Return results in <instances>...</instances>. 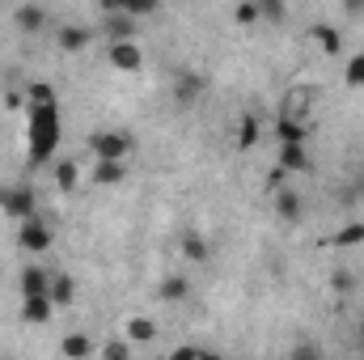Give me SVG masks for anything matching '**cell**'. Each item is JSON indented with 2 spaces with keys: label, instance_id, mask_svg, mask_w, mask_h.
Here are the masks:
<instances>
[{
  "label": "cell",
  "instance_id": "cell-32",
  "mask_svg": "<svg viewBox=\"0 0 364 360\" xmlns=\"http://www.w3.org/2000/svg\"><path fill=\"white\" fill-rule=\"evenodd\" d=\"M331 284H335V292H352V288H356V275H352L348 268H339V271H335V280H331Z\"/></svg>",
  "mask_w": 364,
  "mask_h": 360
},
{
  "label": "cell",
  "instance_id": "cell-5",
  "mask_svg": "<svg viewBox=\"0 0 364 360\" xmlns=\"http://www.w3.org/2000/svg\"><path fill=\"white\" fill-rule=\"evenodd\" d=\"M203 90H208V81H203L199 73H178V77H174V102H178V106L199 102V97H203Z\"/></svg>",
  "mask_w": 364,
  "mask_h": 360
},
{
  "label": "cell",
  "instance_id": "cell-13",
  "mask_svg": "<svg viewBox=\"0 0 364 360\" xmlns=\"http://www.w3.org/2000/svg\"><path fill=\"white\" fill-rule=\"evenodd\" d=\"M275 136H279V144H288V140H305V136H309V123H305V119H292V115H279Z\"/></svg>",
  "mask_w": 364,
  "mask_h": 360
},
{
  "label": "cell",
  "instance_id": "cell-28",
  "mask_svg": "<svg viewBox=\"0 0 364 360\" xmlns=\"http://www.w3.org/2000/svg\"><path fill=\"white\" fill-rule=\"evenodd\" d=\"M157 4H161V0H127V4H123V13H132V17H153V13H157Z\"/></svg>",
  "mask_w": 364,
  "mask_h": 360
},
{
  "label": "cell",
  "instance_id": "cell-34",
  "mask_svg": "<svg viewBox=\"0 0 364 360\" xmlns=\"http://www.w3.org/2000/svg\"><path fill=\"white\" fill-rule=\"evenodd\" d=\"M343 13L348 17H364V0H343Z\"/></svg>",
  "mask_w": 364,
  "mask_h": 360
},
{
  "label": "cell",
  "instance_id": "cell-3",
  "mask_svg": "<svg viewBox=\"0 0 364 360\" xmlns=\"http://www.w3.org/2000/svg\"><path fill=\"white\" fill-rule=\"evenodd\" d=\"M0 208H4L13 221H26V216H34L38 199H34L30 186H0Z\"/></svg>",
  "mask_w": 364,
  "mask_h": 360
},
{
  "label": "cell",
  "instance_id": "cell-26",
  "mask_svg": "<svg viewBox=\"0 0 364 360\" xmlns=\"http://www.w3.org/2000/svg\"><path fill=\"white\" fill-rule=\"evenodd\" d=\"M343 81H348L352 90H360V85H364V51L348 60V68H343Z\"/></svg>",
  "mask_w": 364,
  "mask_h": 360
},
{
  "label": "cell",
  "instance_id": "cell-16",
  "mask_svg": "<svg viewBox=\"0 0 364 360\" xmlns=\"http://www.w3.org/2000/svg\"><path fill=\"white\" fill-rule=\"evenodd\" d=\"M182 259H191V263H208V259H212V246H208L199 233H182Z\"/></svg>",
  "mask_w": 364,
  "mask_h": 360
},
{
  "label": "cell",
  "instance_id": "cell-22",
  "mask_svg": "<svg viewBox=\"0 0 364 360\" xmlns=\"http://www.w3.org/2000/svg\"><path fill=\"white\" fill-rule=\"evenodd\" d=\"M314 38L322 43V51H326V55H339V47H343V38H339V30H335V26H314Z\"/></svg>",
  "mask_w": 364,
  "mask_h": 360
},
{
  "label": "cell",
  "instance_id": "cell-30",
  "mask_svg": "<svg viewBox=\"0 0 364 360\" xmlns=\"http://www.w3.org/2000/svg\"><path fill=\"white\" fill-rule=\"evenodd\" d=\"M259 9H263V17H267V21H284V13H288V4H284V0H259Z\"/></svg>",
  "mask_w": 364,
  "mask_h": 360
},
{
  "label": "cell",
  "instance_id": "cell-1",
  "mask_svg": "<svg viewBox=\"0 0 364 360\" xmlns=\"http://www.w3.org/2000/svg\"><path fill=\"white\" fill-rule=\"evenodd\" d=\"M55 144H60V106L30 102V170H38L47 157H55Z\"/></svg>",
  "mask_w": 364,
  "mask_h": 360
},
{
  "label": "cell",
  "instance_id": "cell-29",
  "mask_svg": "<svg viewBox=\"0 0 364 360\" xmlns=\"http://www.w3.org/2000/svg\"><path fill=\"white\" fill-rule=\"evenodd\" d=\"M102 356L106 360H127L132 356V344H127V339H110V344L102 348Z\"/></svg>",
  "mask_w": 364,
  "mask_h": 360
},
{
  "label": "cell",
  "instance_id": "cell-11",
  "mask_svg": "<svg viewBox=\"0 0 364 360\" xmlns=\"http://www.w3.org/2000/svg\"><path fill=\"white\" fill-rule=\"evenodd\" d=\"M93 182H97V186H119V182H123V162L97 157V162H93Z\"/></svg>",
  "mask_w": 364,
  "mask_h": 360
},
{
  "label": "cell",
  "instance_id": "cell-27",
  "mask_svg": "<svg viewBox=\"0 0 364 360\" xmlns=\"http://www.w3.org/2000/svg\"><path fill=\"white\" fill-rule=\"evenodd\" d=\"M55 182H60V191H77V162H60L55 166Z\"/></svg>",
  "mask_w": 364,
  "mask_h": 360
},
{
  "label": "cell",
  "instance_id": "cell-6",
  "mask_svg": "<svg viewBox=\"0 0 364 360\" xmlns=\"http://www.w3.org/2000/svg\"><path fill=\"white\" fill-rule=\"evenodd\" d=\"M51 314H55V301H51L47 292H38V297H26V305H21V318H26L30 327H43V322H51Z\"/></svg>",
  "mask_w": 364,
  "mask_h": 360
},
{
  "label": "cell",
  "instance_id": "cell-4",
  "mask_svg": "<svg viewBox=\"0 0 364 360\" xmlns=\"http://www.w3.org/2000/svg\"><path fill=\"white\" fill-rule=\"evenodd\" d=\"M132 149V140L123 132H93L90 136V153L93 157H110V162H123Z\"/></svg>",
  "mask_w": 364,
  "mask_h": 360
},
{
  "label": "cell",
  "instance_id": "cell-24",
  "mask_svg": "<svg viewBox=\"0 0 364 360\" xmlns=\"http://www.w3.org/2000/svg\"><path fill=\"white\" fill-rule=\"evenodd\" d=\"M127 339H136V344H153V339H157V327H153L149 318H132V322H127Z\"/></svg>",
  "mask_w": 364,
  "mask_h": 360
},
{
  "label": "cell",
  "instance_id": "cell-9",
  "mask_svg": "<svg viewBox=\"0 0 364 360\" xmlns=\"http://www.w3.org/2000/svg\"><path fill=\"white\" fill-rule=\"evenodd\" d=\"M279 170H292V174L309 170V153H305V140H288V144H279Z\"/></svg>",
  "mask_w": 364,
  "mask_h": 360
},
{
  "label": "cell",
  "instance_id": "cell-19",
  "mask_svg": "<svg viewBox=\"0 0 364 360\" xmlns=\"http://www.w3.org/2000/svg\"><path fill=\"white\" fill-rule=\"evenodd\" d=\"M60 352H64L68 360H85V356H93V339L90 335H64Z\"/></svg>",
  "mask_w": 364,
  "mask_h": 360
},
{
  "label": "cell",
  "instance_id": "cell-17",
  "mask_svg": "<svg viewBox=\"0 0 364 360\" xmlns=\"http://www.w3.org/2000/svg\"><path fill=\"white\" fill-rule=\"evenodd\" d=\"M186 292H191V280H186V275H166V280L157 284V297H161V301H186Z\"/></svg>",
  "mask_w": 364,
  "mask_h": 360
},
{
  "label": "cell",
  "instance_id": "cell-23",
  "mask_svg": "<svg viewBox=\"0 0 364 360\" xmlns=\"http://www.w3.org/2000/svg\"><path fill=\"white\" fill-rule=\"evenodd\" d=\"M255 144H259V119H255V115H246V119H242V127H237V149L246 153V149H255Z\"/></svg>",
  "mask_w": 364,
  "mask_h": 360
},
{
  "label": "cell",
  "instance_id": "cell-25",
  "mask_svg": "<svg viewBox=\"0 0 364 360\" xmlns=\"http://www.w3.org/2000/svg\"><path fill=\"white\" fill-rule=\"evenodd\" d=\"M259 17H263L259 0H242V4H237V13H233V21H237V26H255Z\"/></svg>",
  "mask_w": 364,
  "mask_h": 360
},
{
  "label": "cell",
  "instance_id": "cell-36",
  "mask_svg": "<svg viewBox=\"0 0 364 360\" xmlns=\"http://www.w3.org/2000/svg\"><path fill=\"white\" fill-rule=\"evenodd\" d=\"M97 4H102L106 13H123V4H127V0H97Z\"/></svg>",
  "mask_w": 364,
  "mask_h": 360
},
{
  "label": "cell",
  "instance_id": "cell-35",
  "mask_svg": "<svg viewBox=\"0 0 364 360\" xmlns=\"http://www.w3.org/2000/svg\"><path fill=\"white\" fill-rule=\"evenodd\" d=\"M191 356H208V352H203V348H191V344H186V348H178V352H174V360H191Z\"/></svg>",
  "mask_w": 364,
  "mask_h": 360
},
{
  "label": "cell",
  "instance_id": "cell-37",
  "mask_svg": "<svg viewBox=\"0 0 364 360\" xmlns=\"http://www.w3.org/2000/svg\"><path fill=\"white\" fill-rule=\"evenodd\" d=\"M4 106H9V110H17V106H21V93L9 90V93H4Z\"/></svg>",
  "mask_w": 364,
  "mask_h": 360
},
{
  "label": "cell",
  "instance_id": "cell-20",
  "mask_svg": "<svg viewBox=\"0 0 364 360\" xmlns=\"http://www.w3.org/2000/svg\"><path fill=\"white\" fill-rule=\"evenodd\" d=\"M90 30H85V26H64V30H60V47H64V51H81V47H90Z\"/></svg>",
  "mask_w": 364,
  "mask_h": 360
},
{
  "label": "cell",
  "instance_id": "cell-7",
  "mask_svg": "<svg viewBox=\"0 0 364 360\" xmlns=\"http://www.w3.org/2000/svg\"><path fill=\"white\" fill-rule=\"evenodd\" d=\"M13 21H17V30H21V34H38L51 17H47V9H43V4H21V9L13 13Z\"/></svg>",
  "mask_w": 364,
  "mask_h": 360
},
{
  "label": "cell",
  "instance_id": "cell-38",
  "mask_svg": "<svg viewBox=\"0 0 364 360\" xmlns=\"http://www.w3.org/2000/svg\"><path fill=\"white\" fill-rule=\"evenodd\" d=\"M360 344H364V327H360Z\"/></svg>",
  "mask_w": 364,
  "mask_h": 360
},
{
  "label": "cell",
  "instance_id": "cell-33",
  "mask_svg": "<svg viewBox=\"0 0 364 360\" xmlns=\"http://www.w3.org/2000/svg\"><path fill=\"white\" fill-rule=\"evenodd\" d=\"M318 356H322L318 344H296V348H292V360H318Z\"/></svg>",
  "mask_w": 364,
  "mask_h": 360
},
{
  "label": "cell",
  "instance_id": "cell-14",
  "mask_svg": "<svg viewBox=\"0 0 364 360\" xmlns=\"http://www.w3.org/2000/svg\"><path fill=\"white\" fill-rule=\"evenodd\" d=\"M47 297L55 301V305H73V297H77V284H73V275H51V284H47Z\"/></svg>",
  "mask_w": 364,
  "mask_h": 360
},
{
  "label": "cell",
  "instance_id": "cell-2",
  "mask_svg": "<svg viewBox=\"0 0 364 360\" xmlns=\"http://www.w3.org/2000/svg\"><path fill=\"white\" fill-rule=\"evenodd\" d=\"M51 242H55V233H51V225H47L43 216H26V221H21L17 246H21L26 255H47V250H51Z\"/></svg>",
  "mask_w": 364,
  "mask_h": 360
},
{
  "label": "cell",
  "instance_id": "cell-18",
  "mask_svg": "<svg viewBox=\"0 0 364 360\" xmlns=\"http://www.w3.org/2000/svg\"><path fill=\"white\" fill-rule=\"evenodd\" d=\"M47 284H51V275H47L43 268L21 271V297H38V292H47Z\"/></svg>",
  "mask_w": 364,
  "mask_h": 360
},
{
  "label": "cell",
  "instance_id": "cell-12",
  "mask_svg": "<svg viewBox=\"0 0 364 360\" xmlns=\"http://www.w3.org/2000/svg\"><path fill=\"white\" fill-rule=\"evenodd\" d=\"M136 17L132 13H110V21H106V34H110V43H123V38H132L136 34Z\"/></svg>",
  "mask_w": 364,
  "mask_h": 360
},
{
  "label": "cell",
  "instance_id": "cell-8",
  "mask_svg": "<svg viewBox=\"0 0 364 360\" xmlns=\"http://www.w3.org/2000/svg\"><path fill=\"white\" fill-rule=\"evenodd\" d=\"M110 64H114L119 73H136V68H140V47H136L132 38L110 43Z\"/></svg>",
  "mask_w": 364,
  "mask_h": 360
},
{
  "label": "cell",
  "instance_id": "cell-15",
  "mask_svg": "<svg viewBox=\"0 0 364 360\" xmlns=\"http://www.w3.org/2000/svg\"><path fill=\"white\" fill-rule=\"evenodd\" d=\"M309 102H314V93H309V85H296V90L284 97V110L279 115H292V119H305V110H309Z\"/></svg>",
  "mask_w": 364,
  "mask_h": 360
},
{
  "label": "cell",
  "instance_id": "cell-31",
  "mask_svg": "<svg viewBox=\"0 0 364 360\" xmlns=\"http://www.w3.org/2000/svg\"><path fill=\"white\" fill-rule=\"evenodd\" d=\"M30 90V102H55V90L47 85V81H34V85H26Z\"/></svg>",
  "mask_w": 364,
  "mask_h": 360
},
{
  "label": "cell",
  "instance_id": "cell-10",
  "mask_svg": "<svg viewBox=\"0 0 364 360\" xmlns=\"http://www.w3.org/2000/svg\"><path fill=\"white\" fill-rule=\"evenodd\" d=\"M275 212L284 225H296L301 221V195L292 186H275Z\"/></svg>",
  "mask_w": 364,
  "mask_h": 360
},
{
  "label": "cell",
  "instance_id": "cell-21",
  "mask_svg": "<svg viewBox=\"0 0 364 360\" xmlns=\"http://www.w3.org/2000/svg\"><path fill=\"white\" fill-rule=\"evenodd\" d=\"M360 242H364V225H360V221L343 225V229H339V233L331 238V246H339V250H343V246H360Z\"/></svg>",
  "mask_w": 364,
  "mask_h": 360
}]
</instances>
